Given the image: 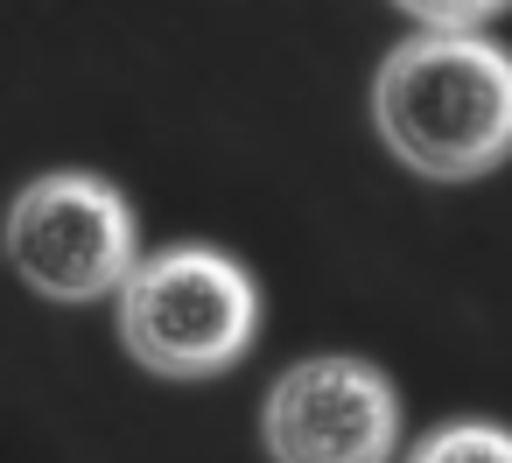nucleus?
Returning a JSON list of instances; mask_svg holds the SVG:
<instances>
[{
  "label": "nucleus",
  "instance_id": "f257e3e1",
  "mask_svg": "<svg viewBox=\"0 0 512 463\" xmlns=\"http://www.w3.org/2000/svg\"><path fill=\"white\" fill-rule=\"evenodd\" d=\"M372 127L421 183H477L512 155V50L484 29H414L372 71Z\"/></svg>",
  "mask_w": 512,
  "mask_h": 463
},
{
  "label": "nucleus",
  "instance_id": "f03ea898",
  "mask_svg": "<svg viewBox=\"0 0 512 463\" xmlns=\"http://www.w3.org/2000/svg\"><path fill=\"white\" fill-rule=\"evenodd\" d=\"M113 302L127 358L155 379H218L260 337V281L246 260L197 239L141 253Z\"/></svg>",
  "mask_w": 512,
  "mask_h": 463
},
{
  "label": "nucleus",
  "instance_id": "7ed1b4c3",
  "mask_svg": "<svg viewBox=\"0 0 512 463\" xmlns=\"http://www.w3.org/2000/svg\"><path fill=\"white\" fill-rule=\"evenodd\" d=\"M0 253H8L15 281L43 302H113L141 260V218L120 183L92 169H50L8 197Z\"/></svg>",
  "mask_w": 512,
  "mask_h": 463
},
{
  "label": "nucleus",
  "instance_id": "20e7f679",
  "mask_svg": "<svg viewBox=\"0 0 512 463\" xmlns=\"http://www.w3.org/2000/svg\"><path fill=\"white\" fill-rule=\"evenodd\" d=\"M400 386L358 351L295 358L260 400L267 463H393L400 456Z\"/></svg>",
  "mask_w": 512,
  "mask_h": 463
},
{
  "label": "nucleus",
  "instance_id": "39448f33",
  "mask_svg": "<svg viewBox=\"0 0 512 463\" xmlns=\"http://www.w3.org/2000/svg\"><path fill=\"white\" fill-rule=\"evenodd\" d=\"M400 463H512V428L484 421V414H463V421L428 428Z\"/></svg>",
  "mask_w": 512,
  "mask_h": 463
},
{
  "label": "nucleus",
  "instance_id": "423d86ee",
  "mask_svg": "<svg viewBox=\"0 0 512 463\" xmlns=\"http://www.w3.org/2000/svg\"><path fill=\"white\" fill-rule=\"evenodd\" d=\"M400 15H414L421 29H484L491 15H505L512 0H393Z\"/></svg>",
  "mask_w": 512,
  "mask_h": 463
}]
</instances>
